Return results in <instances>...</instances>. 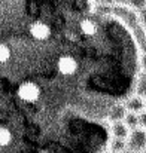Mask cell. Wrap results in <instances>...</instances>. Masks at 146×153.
I'll list each match as a JSON object with an SVG mask.
<instances>
[{
	"label": "cell",
	"mask_w": 146,
	"mask_h": 153,
	"mask_svg": "<svg viewBox=\"0 0 146 153\" xmlns=\"http://www.w3.org/2000/svg\"><path fill=\"white\" fill-rule=\"evenodd\" d=\"M127 147L133 152H142L146 150V129L137 126L130 131V135L127 137Z\"/></svg>",
	"instance_id": "cell-1"
},
{
	"label": "cell",
	"mask_w": 146,
	"mask_h": 153,
	"mask_svg": "<svg viewBox=\"0 0 146 153\" xmlns=\"http://www.w3.org/2000/svg\"><path fill=\"white\" fill-rule=\"evenodd\" d=\"M16 94H18V97L22 101L34 102V101H37L39 97H40V88L36 83H33V82H25V83L19 85Z\"/></svg>",
	"instance_id": "cell-2"
},
{
	"label": "cell",
	"mask_w": 146,
	"mask_h": 153,
	"mask_svg": "<svg viewBox=\"0 0 146 153\" xmlns=\"http://www.w3.org/2000/svg\"><path fill=\"white\" fill-rule=\"evenodd\" d=\"M57 67H58V71H60L63 76H72V74H75L76 70H78V62H76V59H75L73 56H70V55H63V56L58 59Z\"/></svg>",
	"instance_id": "cell-3"
},
{
	"label": "cell",
	"mask_w": 146,
	"mask_h": 153,
	"mask_svg": "<svg viewBox=\"0 0 146 153\" xmlns=\"http://www.w3.org/2000/svg\"><path fill=\"white\" fill-rule=\"evenodd\" d=\"M30 34L36 39V40H46L51 36V28L45 22H34L30 25Z\"/></svg>",
	"instance_id": "cell-4"
},
{
	"label": "cell",
	"mask_w": 146,
	"mask_h": 153,
	"mask_svg": "<svg viewBox=\"0 0 146 153\" xmlns=\"http://www.w3.org/2000/svg\"><path fill=\"white\" fill-rule=\"evenodd\" d=\"M125 107H127V110L128 111H136V113H140L142 110H145L146 108V100L143 97H140V95H133V97H130L127 101H125Z\"/></svg>",
	"instance_id": "cell-5"
},
{
	"label": "cell",
	"mask_w": 146,
	"mask_h": 153,
	"mask_svg": "<svg viewBox=\"0 0 146 153\" xmlns=\"http://www.w3.org/2000/svg\"><path fill=\"white\" fill-rule=\"evenodd\" d=\"M130 128L124 120H118V122H112L110 126V134L112 137H118V138H127L130 135Z\"/></svg>",
	"instance_id": "cell-6"
},
{
	"label": "cell",
	"mask_w": 146,
	"mask_h": 153,
	"mask_svg": "<svg viewBox=\"0 0 146 153\" xmlns=\"http://www.w3.org/2000/svg\"><path fill=\"white\" fill-rule=\"evenodd\" d=\"M127 107L125 104H115L110 111H109V120L110 122H118V120H124L125 114H127Z\"/></svg>",
	"instance_id": "cell-7"
},
{
	"label": "cell",
	"mask_w": 146,
	"mask_h": 153,
	"mask_svg": "<svg viewBox=\"0 0 146 153\" xmlns=\"http://www.w3.org/2000/svg\"><path fill=\"white\" fill-rule=\"evenodd\" d=\"M136 94L146 98V70H142L136 80Z\"/></svg>",
	"instance_id": "cell-8"
},
{
	"label": "cell",
	"mask_w": 146,
	"mask_h": 153,
	"mask_svg": "<svg viewBox=\"0 0 146 153\" xmlns=\"http://www.w3.org/2000/svg\"><path fill=\"white\" fill-rule=\"evenodd\" d=\"M109 149H110L112 152H124V150H128V147H127V138L112 137Z\"/></svg>",
	"instance_id": "cell-9"
},
{
	"label": "cell",
	"mask_w": 146,
	"mask_h": 153,
	"mask_svg": "<svg viewBox=\"0 0 146 153\" xmlns=\"http://www.w3.org/2000/svg\"><path fill=\"white\" fill-rule=\"evenodd\" d=\"M81 30L85 36H94L97 33V24L93 21V19H84L81 22Z\"/></svg>",
	"instance_id": "cell-10"
},
{
	"label": "cell",
	"mask_w": 146,
	"mask_h": 153,
	"mask_svg": "<svg viewBox=\"0 0 146 153\" xmlns=\"http://www.w3.org/2000/svg\"><path fill=\"white\" fill-rule=\"evenodd\" d=\"M124 122L128 125L130 129H134L139 126V113L136 111H127L125 117H124Z\"/></svg>",
	"instance_id": "cell-11"
},
{
	"label": "cell",
	"mask_w": 146,
	"mask_h": 153,
	"mask_svg": "<svg viewBox=\"0 0 146 153\" xmlns=\"http://www.w3.org/2000/svg\"><path fill=\"white\" fill-rule=\"evenodd\" d=\"M10 141H12L10 131L4 126H0V147H4V146L10 144Z\"/></svg>",
	"instance_id": "cell-12"
},
{
	"label": "cell",
	"mask_w": 146,
	"mask_h": 153,
	"mask_svg": "<svg viewBox=\"0 0 146 153\" xmlns=\"http://www.w3.org/2000/svg\"><path fill=\"white\" fill-rule=\"evenodd\" d=\"M9 58H10V49L7 48V45L0 43V64L9 61Z\"/></svg>",
	"instance_id": "cell-13"
},
{
	"label": "cell",
	"mask_w": 146,
	"mask_h": 153,
	"mask_svg": "<svg viewBox=\"0 0 146 153\" xmlns=\"http://www.w3.org/2000/svg\"><path fill=\"white\" fill-rule=\"evenodd\" d=\"M128 6L139 12L143 7H146V0H128Z\"/></svg>",
	"instance_id": "cell-14"
},
{
	"label": "cell",
	"mask_w": 146,
	"mask_h": 153,
	"mask_svg": "<svg viewBox=\"0 0 146 153\" xmlns=\"http://www.w3.org/2000/svg\"><path fill=\"white\" fill-rule=\"evenodd\" d=\"M97 13H100V15H106V13H110V6H109V3L106 4V3H101V4H98L97 7Z\"/></svg>",
	"instance_id": "cell-15"
},
{
	"label": "cell",
	"mask_w": 146,
	"mask_h": 153,
	"mask_svg": "<svg viewBox=\"0 0 146 153\" xmlns=\"http://www.w3.org/2000/svg\"><path fill=\"white\" fill-rule=\"evenodd\" d=\"M139 126L146 129V110H142L139 113Z\"/></svg>",
	"instance_id": "cell-16"
},
{
	"label": "cell",
	"mask_w": 146,
	"mask_h": 153,
	"mask_svg": "<svg viewBox=\"0 0 146 153\" xmlns=\"http://www.w3.org/2000/svg\"><path fill=\"white\" fill-rule=\"evenodd\" d=\"M139 19H140V22L146 27V7H143L142 10H139Z\"/></svg>",
	"instance_id": "cell-17"
},
{
	"label": "cell",
	"mask_w": 146,
	"mask_h": 153,
	"mask_svg": "<svg viewBox=\"0 0 146 153\" xmlns=\"http://www.w3.org/2000/svg\"><path fill=\"white\" fill-rule=\"evenodd\" d=\"M140 67L142 70H146V51H143V53L140 55Z\"/></svg>",
	"instance_id": "cell-18"
},
{
	"label": "cell",
	"mask_w": 146,
	"mask_h": 153,
	"mask_svg": "<svg viewBox=\"0 0 146 153\" xmlns=\"http://www.w3.org/2000/svg\"><path fill=\"white\" fill-rule=\"evenodd\" d=\"M118 4H121V6H124V4H128V0H115Z\"/></svg>",
	"instance_id": "cell-19"
},
{
	"label": "cell",
	"mask_w": 146,
	"mask_h": 153,
	"mask_svg": "<svg viewBox=\"0 0 146 153\" xmlns=\"http://www.w3.org/2000/svg\"><path fill=\"white\" fill-rule=\"evenodd\" d=\"M145 100H146V98H145Z\"/></svg>",
	"instance_id": "cell-20"
}]
</instances>
